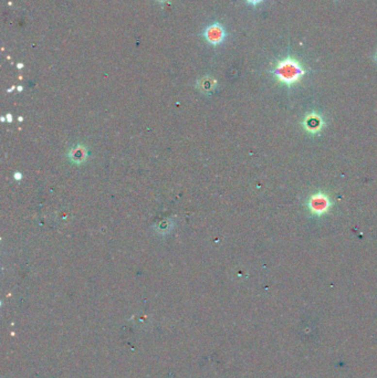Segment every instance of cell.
<instances>
[{
	"label": "cell",
	"instance_id": "obj_2",
	"mask_svg": "<svg viewBox=\"0 0 377 378\" xmlns=\"http://www.w3.org/2000/svg\"><path fill=\"white\" fill-rule=\"evenodd\" d=\"M206 38L208 41L213 45H218L225 38V31L222 29V27L219 25H213L210 26L207 30H206Z\"/></svg>",
	"mask_w": 377,
	"mask_h": 378
},
{
	"label": "cell",
	"instance_id": "obj_4",
	"mask_svg": "<svg viewBox=\"0 0 377 378\" xmlns=\"http://www.w3.org/2000/svg\"><path fill=\"white\" fill-rule=\"evenodd\" d=\"M247 1L249 3H251V5H257V3L261 2V1H262V0H247Z\"/></svg>",
	"mask_w": 377,
	"mask_h": 378
},
{
	"label": "cell",
	"instance_id": "obj_3",
	"mask_svg": "<svg viewBox=\"0 0 377 378\" xmlns=\"http://www.w3.org/2000/svg\"><path fill=\"white\" fill-rule=\"evenodd\" d=\"M328 199L323 196H315L311 200V208L315 213H324L328 209Z\"/></svg>",
	"mask_w": 377,
	"mask_h": 378
},
{
	"label": "cell",
	"instance_id": "obj_1",
	"mask_svg": "<svg viewBox=\"0 0 377 378\" xmlns=\"http://www.w3.org/2000/svg\"><path fill=\"white\" fill-rule=\"evenodd\" d=\"M275 74L279 81L285 84H293L303 77L304 70L295 59L285 58L277 63Z\"/></svg>",
	"mask_w": 377,
	"mask_h": 378
}]
</instances>
